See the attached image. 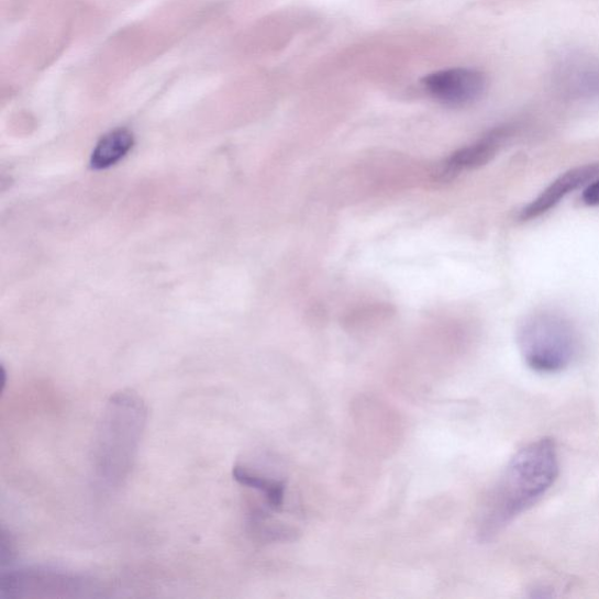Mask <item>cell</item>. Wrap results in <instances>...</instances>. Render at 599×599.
<instances>
[{
	"instance_id": "1",
	"label": "cell",
	"mask_w": 599,
	"mask_h": 599,
	"mask_svg": "<svg viewBox=\"0 0 599 599\" xmlns=\"http://www.w3.org/2000/svg\"><path fill=\"white\" fill-rule=\"evenodd\" d=\"M557 476L558 456L552 440L542 439L521 448L487 500L479 524L480 539H493L528 511L550 491Z\"/></svg>"
},
{
	"instance_id": "2",
	"label": "cell",
	"mask_w": 599,
	"mask_h": 599,
	"mask_svg": "<svg viewBox=\"0 0 599 599\" xmlns=\"http://www.w3.org/2000/svg\"><path fill=\"white\" fill-rule=\"evenodd\" d=\"M148 408L133 390L114 393L103 410L92 450L95 477L100 487L115 489L130 477Z\"/></svg>"
},
{
	"instance_id": "3",
	"label": "cell",
	"mask_w": 599,
	"mask_h": 599,
	"mask_svg": "<svg viewBox=\"0 0 599 599\" xmlns=\"http://www.w3.org/2000/svg\"><path fill=\"white\" fill-rule=\"evenodd\" d=\"M517 343L525 365L540 374L565 370L578 351L574 325L551 312L525 317L518 326Z\"/></svg>"
},
{
	"instance_id": "4",
	"label": "cell",
	"mask_w": 599,
	"mask_h": 599,
	"mask_svg": "<svg viewBox=\"0 0 599 599\" xmlns=\"http://www.w3.org/2000/svg\"><path fill=\"white\" fill-rule=\"evenodd\" d=\"M98 579L51 567L10 569L0 577L8 599H75L104 596Z\"/></svg>"
},
{
	"instance_id": "5",
	"label": "cell",
	"mask_w": 599,
	"mask_h": 599,
	"mask_svg": "<svg viewBox=\"0 0 599 599\" xmlns=\"http://www.w3.org/2000/svg\"><path fill=\"white\" fill-rule=\"evenodd\" d=\"M425 92L448 107H465L485 93L487 80L478 69L455 67L431 73L422 79Z\"/></svg>"
},
{
	"instance_id": "6",
	"label": "cell",
	"mask_w": 599,
	"mask_h": 599,
	"mask_svg": "<svg viewBox=\"0 0 599 599\" xmlns=\"http://www.w3.org/2000/svg\"><path fill=\"white\" fill-rule=\"evenodd\" d=\"M597 176H599V163H589L562 174L520 211V220L523 222L536 220L564 201L572 192L591 184Z\"/></svg>"
},
{
	"instance_id": "7",
	"label": "cell",
	"mask_w": 599,
	"mask_h": 599,
	"mask_svg": "<svg viewBox=\"0 0 599 599\" xmlns=\"http://www.w3.org/2000/svg\"><path fill=\"white\" fill-rule=\"evenodd\" d=\"M508 136V130L498 129L467 147L452 154L444 165V175L456 176L462 171L480 168L499 153Z\"/></svg>"
},
{
	"instance_id": "8",
	"label": "cell",
	"mask_w": 599,
	"mask_h": 599,
	"mask_svg": "<svg viewBox=\"0 0 599 599\" xmlns=\"http://www.w3.org/2000/svg\"><path fill=\"white\" fill-rule=\"evenodd\" d=\"M235 481L260 493L271 510H282L286 485L281 480L265 477L243 465H235L232 470Z\"/></svg>"
},
{
	"instance_id": "9",
	"label": "cell",
	"mask_w": 599,
	"mask_h": 599,
	"mask_svg": "<svg viewBox=\"0 0 599 599\" xmlns=\"http://www.w3.org/2000/svg\"><path fill=\"white\" fill-rule=\"evenodd\" d=\"M134 145V136L130 131L117 130L104 135L98 143L90 165L97 170L117 165Z\"/></svg>"
},
{
	"instance_id": "10",
	"label": "cell",
	"mask_w": 599,
	"mask_h": 599,
	"mask_svg": "<svg viewBox=\"0 0 599 599\" xmlns=\"http://www.w3.org/2000/svg\"><path fill=\"white\" fill-rule=\"evenodd\" d=\"M561 80L572 93L586 97L599 96V65L574 63L561 73Z\"/></svg>"
},
{
	"instance_id": "11",
	"label": "cell",
	"mask_w": 599,
	"mask_h": 599,
	"mask_svg": "<svg viewBox=\"0 0 599 599\" xmlns=\"http://www.w3.org/2000/svg\"><path fill=\"white\" fill-rule=\"evenodd\" d=\"M0 544H2V547H0V561H2V566H8L13 561L14 547L12 537L5 529L2 530Z\"/></svg>"
},
{
	"instance_id": "12",
	"label": "cell",
	"mask_w": 599,
	"mask_h": 599,
	"mask_svg": "<svg viewBox=\"0 0 599 599\" xmlns=\"http://www.w3.org/2000/svg\"><path fill=\"white\" fill-rule=\"evenodd\" d=\"M583 201L589 207L599 206V179L592 180L583 195Z\"/></svg>"
}]
</instances>
